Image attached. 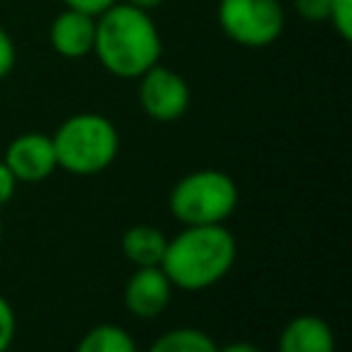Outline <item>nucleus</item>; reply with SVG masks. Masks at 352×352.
Here are the masks:
<instances>
[{
  "mask_svg": "<svg viewBox=\"0 0 352 352\" xmlns=\"http://www.w3.org/2000/svg\"><path fill=\"white\" fill-rule=\"evenodd\" d=\"M91 52L113 77L138 80L146 69L160 63L162 38L148 11L116 0L102 14H96Z\"/></svg>",
  "mask_w": 352,
  "mask_h": 352,
  "instance_id": "f257e3e1",
  "label": "nucleus"
},
{
  "mask_svg": "<svg viewBox=\"0 0 352 352\" xmlns=\"http://www.w3.org/2000/svg\"><path fill=\"white\" fill-rule=\"evenodd\" d=\"M236 261V239L223 223L184 226L168 239L160 267L170 278L173 289L204 292L220 283Z\"/></svg>",
  "mask_w": 352,
  "mask_h": 352,
  "instance_id": "f03ea898",
  "label": "nucleus"
},
{
  "mask_svg": "<svg viewBox=\"0 0 352 352\" xmlns=\"http://www.w3.org/2000/svg\"><path fill=\"white\" fill-rule=\"evenodd\" d=\"M52 138L58 168L74 176H94L113 165L118 157V129L102 113H74L69 116Z\"/></svg>",
  "mask_w": 352,
  "mask_h": 352,
  "instance_id": "7ed1b4c3",
  "label": "nucleus"
},
{
  "mask_svg": "<svg viewBox=\"0 0 352 352\" xmlns=\"http://www.w3.org/2000/svg\"><path fill=\"white\" fill-rule=\"evenodd\" d=\"M239 201L236 182L226 170L214 168H201L184 173L170 195H168V209L182 226H212L223 223Z\"/></svg>",
  "mask_w": 352,
  "mask_h": 352,
  "instance_id": "20e7f679",
  "label": "nucleus"
},
{
  "mask_svg": "<svg viewBox=\"0 0 352 352\" xmlns=\"http://www.w3.org/2000/svg\"><path fill=\"white\" fill-rule=\"evenodd\" d=\"M217 22L231 41L258 50L280 38L286 14L280 0H220Z\"/></svg>",
  "mask_w": 352,
  "mask_h": 352,
  "instance_id": "39448f33",
  "label": "nucleus"
},
{
  "mask_svg": "<svg viewBox=\"0 0 352 352\" xmlns=\"http://www.w3.org/2000/svg\"><path fill=\"white\" fill-rule=\"evenodd\" d=\"M138 80H140L138 99H140V107L148 118H154L160 124H170L187 113L190 85L179 72H173L162 63H154Z\"/></svg>",
  "mask_w": 352,
  "mask_h": 352,
  "instance_id": "423d86ee",
  "label": "nucleus"
},
{
  "mask_svg": "<svg viewBox=\"0 0 352 352\" xmlns=\"http://www.w3.org/2000/svg\"><path fill=\"white\" fill-rule=\"evenodd\" d=\"M3 162L16 176V182L38 184V182L50 179L52 170L58 168L52 138L44 132H22L8 143Z\"/></svg>",
  "mask_w": 352,
  "mask_h": 352,
  "instance_id": "0eeeda50",
  "label": "nucleus"
},
{
  "mask_svg": "<svg viewBox=\"0 0 352 352\" xmlns=\"http://www.w3.org/2000/svg\"><path fill=\"white\" fill-rule=\"evenodd\" d=\"M173 297V283L160 264L135 267V272L124 283V305L138 319L160 316Z\"/></svg>",
  "mask_w": 352,
  "mask_h": 352,
  "instance_id": "6e6552de",
  "label": "nucleus"
},
{
  "mask_svg": "<svg viewBox=\"0 0 352 352\" xmlns=\"http://www.w3.org/2000/svg\"><path fill=\"white\" fill-rule=\"evenodd\" d=\"M94 30L96 16L77 8H63L50 25V44L60 58L77 60L94 50Z\"/></svg>",
  "mask_w": 352,
  "mask_h": 352,
  "instance_id": "1a4fd4ad",
  "label": "nucleus"
},
{
  "mask_svg": "<svg viewBox=\"0 0 352 352\" xmlns=\"http://www.w3.org/2000/svg\"><path fill=\"white\" fill-rule=\"evenodd\" d=\"M275 352H336V333L322 316L300 314L283 324Z\"/></svg>",
  "mask_w": 352,
  "mask_h": 352,
  "instance_id": "9d476101",
  "label": "nucleus"
},
{
  "mask_svg": "<svg viewBox=\"0 0 352 352\" xmlns=\"http://www.w3.org/2000/svg\"><path fill=\"white\" fill-rule=\"evenodd\" d=\"M168 236L154 226H129L121 236V253L135 267H154L165 256Z\"/></svg>",
  "mask_w": 352,
  "mask_h": 352,
  "instance_id": "9b49d317",
  "label": "nucleus"
},
{
  "mask_svg": "<svg viewBox=\"0 0 352 352\" xmlns=\"http://www.w3.org/2000/svg\"><path fill=\"white\" fill-rule=\"evenodd\" d=\"M74 352H138V344L132 338L129 330H124L121 324H94L80 341Z\"/></svg>",
  "mask_w": 352,
  "mask_h": 352,
  "instance_id": "f8f14e48",
  "label": "nucleus"
},
{
  "mask_svg": "<svg viewBox=\"0 0 352 352\" xmlns=\"http://www.w3.org/2000/svg\"><path fill=\"white\" fill-rule=\"evenodd\" d=\"M148 352H217V341L198 327H176L157 336Z\"/></svg>",
  "mask_w": 352,
  "mask_h": 352,
  "instance_id": "ddd939ff",
  "label": "nucleus"
},
{
  "mask_svg": "<svg viewBox=\"0 0 352 352\" xmlns=\"http://www.w3.org/2000/svg\"><path fill=\"white\" fill-rule=\"evenodd\" d=\"M327 22L344 41H349L352 38V0H330Z\"/></svg>",
  "mask_w": 352,
  "mask_h": 352,
  "instance_id": "4468645a",
  "label": "nucleus"
},
{
  "mask_svg": "<svg viewBox=\"0 0 352 352\" xmlns=\"http://www.w3.org/2000/svg\"><path fill=\"white\" fill-rule=\"evenodd\" d=\"M294 11L300 19H308V22H327V14H330V0H292Z\"/></svg>",
  "mask_w": 352,
  "mask_h": 352,
  "instance_id": "2eb2a0df",
  "label": "nucleus"
},
{
  "mask_svg": "<svg viewBox=\"0 0 352 352\" xmlns=\"http://www.w3.org/2000/svg\"><path fill=\"white\" fill-rule=\"evenodd\" d=\"M14 333H16V316H14V308H11V302L0 294V352H3V349H11Z\"/></svg>",
  "mask_w": 352,
  "mask_h": 352,
  "instance_id": "dca6fc26",
  "label": "nucleus"
},
{
  "mask_svg": "<svg viewBox=\"0 0 352 352\" xmlns=\"http://www.w3.org/2000/svg\"><path fill=\"white\" fill-rule=\"evenodd\" d=\"M14 63H16V47H14V38H11L8 30L0 25V80H6V77L14 72Z\"/></svg>",
  "mask_w": 352,
  "mask_h": 352,
  "instance_id": "f3484780",
  "label": "nucleus"
},
{
  "mask_svg": "<svg viewBox=\"0 0 352 352\" xmlns=\"http://www.w3.org/2000/svg\"><path fill=\"white\" fill-rule=\"evenodd\" d=\"M16 176L8 170V165L6 162H0V206H6L11 198H14V192H16Z\"/></svg>",
  "mask_w": 352,
  "mask_h": 352,
  "instance_id": "a211bd4d",
  "label": "nucleus"
},
{
  "mask_svg": "<svg viewBox=\"0 0 352 352\" xmlns=\"http://www.w3.org/2000/svg\"><path fill=\"white\" fill-rule=\"evenodd\" d=\"M116 0H63V6L66 8H77V11H85V14H91V16H96V14H102L107 6H113Z\"/></svg>",
  "mask_w": 352,
  "mask_h": 352,
  "instance_id": "6ab92c4d",
  "label": "nucleus"
},
{
  "mask_svg": "<svg viewBox=\"0 0 352 352\" xmlns=\"http://www.w3.org/2000/svg\"><path fill=\"white\" fill-rule=\"evenodd\" d=\"M217 352H264V349L253 341H231V344L217 346Z\"/></svg>",
  "mask_w": 352,
  "mask_h": 352,
  "instance_id": "aec40b11",
  "label": "nucleus"
},
{
  "mask_svg": "<svg viewBox=\"0 0 352 352\" xmlns=\"http://www.w3.org/2000/svg\"><path fill=\"white\" fill-rule=\"evenodd\" d=\"M124 3H129V6H135V8H143V11H151V8H157L162 0H124Z\"/></svg>",
  "mask_w": 352,
  "mask_h": 352,
  "instance_id": "412c9836",
  "label": "nucleus"
},
{
  "mask_svg": "<svg viewBox=\"0 0 352 352\" xmlns=\"http://www.w3.org/2000/svg\"><path fill=\"white\" fill-rule=\"evenodd\" d=\"M0 245H3V220H0Z\"/></svg>",
  "mask_w": 352,
  "mask_h": 352,
  "instance_id": "4be33fe9",
  "label": "nucleus"
},
{
  "mask_svg": "<svg viewBox=\"0 0 352 352\" xmlns=\"http://www.w3.org/2000/svg\"><path fill=\"white\" fill-rule=\"evenodd\" d=\"M3 352H11V349H3Z\"/></svg>",
  "mask_w": 352,
  "mask_h": 352,
  "instance_id": "5701e85b",
  "label": "nucleus"
}]
</instances>
